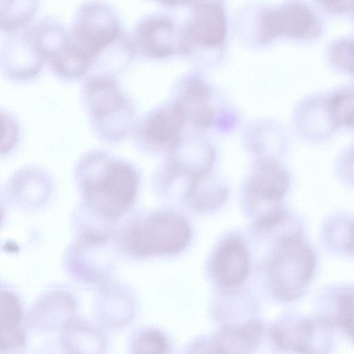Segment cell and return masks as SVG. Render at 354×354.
<instances>
[{"mask_svg": "<svg viewBox=\"0 0 354 354\" xmlns=\"http://www.w3.org/2000/svg\"><path fill=\"white\" fill-rule=\"evenodd\" d=\"M78 171L85 202L99 216L117 218L133 204L138 178L129 164L93 153L82 160Z\"/></svg>", "mask_w": 354, "mask_h": 354, "instance_id": "obj_1", "label": "cell"}, {"mask_svg": "<svg viewBox=\"0 0 354 354\" xmlns=\"http://www.w3.org/2000/svg\"><path fill=\"white\" fill-rule=\"evenodd\" d=\"M290 180L287 170L273 158L256 160L243 182L241 201L255 232H272L290 220L281 204Z\"/></svg>", "mask_w": 354, "mask_h": 354, "instance_id": "obj_2", "label": "cell"}, {"mask_svg": "<svg viewBox=\"0 0 354 354\" xmlns=\"http://www.w3.org/2000/svg\"><path fill=\"white\" fill-rule=\"evenodd\" d=\"M263 266L272 295L279 300L291 301L308 288L315 273L316 259L311 246L296 228L281 234Z\"/></svg>", "mask_w": 354, "mask_h": 354, "instance_id": "obj_3", "label": "cell"}, {"mask_svg": "<svg viewBox=\"0 0 354 354\" xmlns=\"http://www.w3.org/2000/svg\"><path fill=\"white\" fill-rule=\"evenodd\" d=\"M82 97L91 127L100 138L118 141L133 130V105L112 75L95 73L87 77Z\"/></svg>", "mask_w": 354, "mask_h": 354, "instance_id": "obj_4", "label": "cell"}, {"mask_svg": "<svg viewBox=\"0 0 354 354\" xmlns=\"http://www.w3.org/2000/svg\"><path fill=\"white\" fill-rule=\"evenodd\" d=\"M69 30L74 50L92 68L113 47L128 41L113 8L102 1H86L75 12Z\"/></svg>", "mask_w": 354, "mask_h": 354, "instance_id": "obj_5", "label": "cell"}, {"mask_svg": "<svg viewBox=\"0 0 354 354\" xmlns=\"http://www.w3.org/2000/svg\"><path fill=\"white\" fill-rule=\"evenodd\" d=\"M190 236V226L183 216L160 211L131 224L125 234V244L137 257L171 254L183 250Z\"/></svg>", "mask_w": 354, "mask_h": 354, "instance_id": "obj_6", "label": "cell"}, {"mask_svg": "<svg viewBox=\"0 0 354 354\" xmlns=\"http://www.w3.org/2000/svg\"><path fill=\"white\" fill-rule=\"evenodd\" d=\"M187 16L178 26V51L193 61L210 50L220 49L226 33L221 1L185 2Z\"/></svg>", "mask_w": 354, "mask_h": 354, "instance_id": "obj_7", "label": "cell"}, {"mask_svg": "<svg viewBox=\"0 0 354 354\" xmlns=\"http://www.w3.org/2000/svg\"><path fill=\"white\" fill-rule=\"evenodd\" d=\"M331 326L323 318L289 317L271 328L278 347L296 354H326L332 344Z\"/></svg>", "mask_w": 354, "mask_h": 354, "instance_id": "obj_8", "label": "cell"}, {"mask_svg": "<svg viewBox=\"0 0 354 354\" xmlns=\"http://www.w3.org/2000/svg\"><path fill=\"white\" fill-rule=\"evenodd\" d=\"M258 39L267 43L280 35L311 38L319 33V24L310 9L299 2H289L263 10L259 21Z\"/></svg>", "mask_w": 354, "mask_h": 354, "instance_id": "obj_9", "label": "cell"}, {"mask_svg": "<svg viewBox=\"0 0 354 354\" xmlns=\"http://www.w3.org/2000/svg\"><path fill=\"white\" fill-rule=\"evenodd\" d=\"M132 52L151 59H164L178 53V24L165 14L142 17L129 37Z\"/></svg>", "mask_w": 354, "mask_h": 354, "instance_id": "obj_10", "label": "cell"}, {"mask_svg": "<svg viewBox=\"0 0 354 354\" xmlns=\"http://www.w3.org/2000/svg\"><path fill=\"white\" fill-rule=\"evenodd\" d=\"M212 91L198 74L181 76L174 84L172 102L181 114L185 127L201 131L209 127L214 118Z\"/></svg>", "mask_w": 354, "mask_h": 354, "instance_id": "obj_11", "label": "cell"}, {"mask_svg": "<svg viewBox=\"0 0 354 354\" xmlns=\"http://www.w3.org/2000/svg\"><path fill=\"white\" fill-rule=\"evenodd\" d=\"M44 62L26 26L8 34L0 43V72L10 80L35 78L41 72Z\"/></svg>", "mask_w": 354, "mask_h": 354, "instance_id": "obj_12", "label": "cell"}, {"mask_svg": "<svg viewBox=\"0 0 354 354\" xmlns=\"http://www.w3.org/2000/svg\"><path fill=\"white\" fill-rule=\"evenodd\" d=\"M250 248L243 236L232 232L216 246L209 262L214 280L222 288H235L248 277L251 266Z\"/></svg>", "mask_w": 354, "mask_h": 354, "instance_id": "obj_13", "label": "cell"}, {"mask_svg": "<svg viewBox=\"0 0 354 354\" xmlns=\"http://www.w3.org/2000/svg\"><path fill=\"white\" fill-rule=\"evenodd\" d=\"M185 123L176 106L169 101L146 113L133 128L135 138L151 149L169 151L184 131Z\"/></svg>", "mask_w": 354, "mask_h": 354, "instance_id": "obj_14", "label": "cell"}, {"mask_svg": "<svg viewBox=\"0 0 354 354\" xmlns=\"http://www.w3.org/2000/svg\"><path fill=\"white\" fill-rule=\"evenodd\" d=\"M168 169L172 175H185L192 180L210 171L214 153L200 131H183L168 151Z\"/></svg>", "mask_w": 354, "mask_h": 354, "instance_id": "obj_15", "label": "cell"}, {"mask_svg": "<svg viewBox=\"0 0 354 354\" xmlns=\"http://www.w3.org/2000/svg\"><path fill=\"white\" fill-rule=\"evenodd\" d=\"M76 305L68 292L54 290L44 293L32 306L27 322L35 330L51 332L62 330L74 319Z\"/></svg>", "mask_w": 354, "mask_h": 354, "instance_id": "obj_16", "label": "cell"}, {"mask_svg": "<svg viewBox=\"0 0 354 354\" xmlns=\"http://www.w3.org/2000/svg\"><path fill=\"white\" fill-rule=\"evenodd\" d=\"M41 169L27 167L18 170L10 180L9 192L15 203L24 207H35L47 198L50 183Z\"/></svg>", "mask_w": 354, "mask_h": 354, "instance_id": "obj_17", "label": "cell"}, {"mask_svg": "<svg viewBox=\"0 0 354 354\" xmlns=\"http://www.w3.org/2000/svg\"><path fill=\"white\" fill-rule=\"evenodd\" d=\"M228 196L229 189L225 181L210 171L190 180L187 194L189 205L201 212L219 208Z\"/></svg>", "mask_w": 354, "mask_h": 354, "instance_id": "obj_18", "label": "cell"}, {"mask_svg": "<svg viewBox=\"0 0 354 354\" xmlns=\"http://www.w3.org/2000/svg\"><path fill=\"white\" fill-rule=\"evenodd\" d=\"M62 343L67 354H102L105 337L95 326L76 319L62 330Z\"/></svg>", "mask_w": 354, "mask_h": 354, "instance_id": "obj_19", "label": "cell"}, {"mask_svg": "<svg viewBox=\"0 0 354 354\" xmlns=\"http://www.w3.org/2000/svg\"><path fill=\"white\" fill-rule=\"evenodd\" d=\"M38 8V1H0V33L9 34L26 26Z\"/></svg>", "mask_w": 354, "mask_h": 354, "instance_id": "obj_20", "label": "cell"}, {"mask_svg": "<svg viewBox=\"0 0 354 354\" xmlns=\"http://www.w3.org/2000/svg\"><path fill=\"white\" fill-rule=\"evenodd\" d=\"M326 245L342 254L353 253V220L338 215L326 221L322 229Z\"/></svg>", "mask_w": 354, "mask_h": 354, "instance_id": "obj_21", "label": "cell"}, {"mask_svg": "<svg viewBox=\"0 0 354 354\" xmlns=\"http://www.w3.org/2000/svg\"><path fill=\"white\" fill-rule=\"evenodd\" d=\"M330 304L332 315L324 319L330 326L341 327L348 335L353 337V289L345 287L333 290L330 296Z\"/></svg>", "mask_w": 354, "mask_h": 354, "instance_id": "obj_22", "label": "cell"}, {"mask_svg": "<svg viewBox=\"0 0 354 354\" xmlns=\"http://www.w3.org/2000/svg\"><path fill=\"white\" fill-rule=\"evenodd\" d=\"M97 306L101 319L111 326H124L131 319L133 307L131 301L122 295H103Z\"/></svg>", "mask_w": 354, "mask_h": 354, "instance_id": "obj_23", "label": "cell"}, {"mask_svg": "<svg viewBox=\"0 0 354 354\" xmlns=\"http://www.w3.org/2000/svg\"><path fill=\"white\" fill-rule=\"evenodd\" d=\"M328 109L333 126H351L353 124V91L352 88L340 90L328 100Z\"/></svg>", "mask_w": 354, "mask_h": 354, "instance_id": "obj_24", "label": "cell"}, {"mask_svg": "<svg viewBox=\"0 0 354 354\" xmlns=\"http://www.w3.org/2000/svg\"><path fill=\"white\" fill-rule=\"evenodd\" d=\"M23 315L22 305L17 295L0 288V330L20 326Z\"/></svg>", "mask_w": 354, "mask_h": 354, "instance_id": "obj_25", "label": "cell"}, {"mask_svg": "<svg viewBox=\"0 0 354 354\" xmlns=\"http://www.w3.org/2000/svg\"><path fill=\"white\" fill-rule=\"evenodd\" d=\"M20 138L19 120L10 111L0 107V157L12 151Z\"/></svg>", "mask_w": 354, "mask_h": 354, "instance_id": "obj_26", "label": "cell"}, {"mask_svg": "<svg viewBox=\"0 0 354 354\" xmlns=\"http://www.w3.org/2000/svg\"><path fill=\"white\" fill-rule=\"evenodd\" d=\"M169 343L165 335L155 329L141 331L132 345V354H169Z\"/></svg>", "mask_w": 354, "mask_h": 354, "instance_id": "obj_27", "label": "cell"}, {"mask_svg": "<svg viewBox=\"0 0 354 354\" xmlns=\"http://www.w3.org/2000/svg\"><path fill=\"white\" fill-rule=\"evenodd\" d=\"M26 345V334L17 326L0 330V354H24Z\"/></svg>", "mask_w": 354, "mask_h": 354, "instance_id": "obj_28", "label": "cell"}, {"mask_svg": "<svg viewBox=\"0 0 354 354\" xmlns=\"http://www.w3.org/2000/svg\"><path fill=\"white\" fill-rule=\"evenodd\" d=\"M353 44L348 40L337 44L331 51L333 62L342 68L352 69Z\"/></svg>", "mask_w": 354, "mask_h": 354, "instance_id": "obj_29", "label": "cell"}, {"mask_svg": "<svg viewBox=\"0 0 354 354\" xmlns=\"http://www.w3.org/2000/svg\"><path fill=\"white\" fill-rule=\"evenodd\" d=\"M187 354H229L225 348L213 337L194 343Z\"/></svg>", "mask_w": 354, "mask_h": 354, "instance_id": "obj_30", "label": "cell"}, {"mask_svg": "<svg viewBox=\"0 0 354 354\" xmlns=\"http://www.w3.org/2000/svg\"><path fill=\"white\" fill-rule=\"evenodd\" d=\"M327 7L329 8L331 10H352V4L350 5L348 1H330V2H325Z\"/></svg>", "mask_w": 354, "mask_h": 354, "instance_id": "obj_31", "label": "cell"}, {"mask_svg": "<svg viewBox=\"0 0 354 354\" xmlns=\"http://www.w3.org/2000/svg\"><path fill=\"white\" fill-rule=\"evenodd\" d=\"M4 216V207H3V201L2 199V196L0 193V225L2 223Z\"/></svg>", "mask_w": 354, "mask_h": 354, "instance_id": "obj_32", "label": "cell"}]
</instances>
